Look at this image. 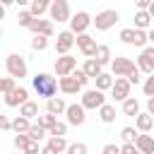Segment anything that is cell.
I'll return each mask as SVG.
<instances>
[{
	"label": "cell",
	"mask_w": 154,
	"mask_h": 154,
	"mask_svg": "<svg viewBox=\"0 0 154 154\" xmlns=\"http://www.w3.org/2000/svg\"><path fill=\"white\" fill-rule=\"evenodd\" d=\"M31 84H34V91H36L41 99H46V101L55 99L58 79H55L53 75H48V72H36V75L31 77Z\"/></svg>",
	"instance_id": "1"
},
{
	"label": "cell",
	"mask_w": 154,
	"mask_h": 154,
	"mask_svg": "<svg viewBox=\"0 0 154 154\" xmlns=\"http://www.w3.org/2000/svg\"><path fill=\"white\" fill-rule=\"evenodd\" d=\"M103 103H106V96H103V91H99V89H87V91L82 94V99H79V106H82L84 111H99Z\"/></svg>",
	"instance_id": "2"
},
{
	"label": "cell",
	"mask_w": 154,
	"mask_h": 154,
	"mask_svg": "<svg viewBox=\"0 0 154 154\" xmlns=\"http://www.w3.org/2000/svg\"><path fill=\"white\" fill-rule=\"evenodd\" d=\"M118 19H120L118 10H101V12L91 19V24L96 26V31H106V29L116 26V22H118Z\"/></svg>",
	"instance_id": "3"
},
{
	"label": "cell",
	"mask_w": 154,
	"mask_h": 154,
	"mask_svg": "<svg viewBox=\"0 0 154 154\" xmlns=\"http://www.w3.org/2000/svg\"><path fill=\"white\" fill-rule=\"evenodd\" d=\"M5 65H7V72H10V77L12 79H22V77H26V60L19 55V53H10L7 55V60H5Z\"/></svg>",
	"instance_id": "4"
},
{
	"label": "cell",
	"mask_w": 154,
	"mask_h": 154,
	"mask_svg": "<svg viewBox=\"0 0 154 154\" xmlns=\"http://www.w3.org/2000/svg\"><path fill=\"white\" fill-rule=\"evenodd\" d=\"M120 41L128 46H137V48H147V31L140 29H120Z\"/></svg>",
	"instance_id": "5"
},
{
	"label": "cell",
	"mask_w": 154,
	"mask_h": 154,
	"mask_svg": "<svg viewBox=\"0 0 154 154\" xmlns=\"http://www.w3.org/2000/svg\"><path fill=\"white\" fill-rule=\"evenodd\" d=\"M132 70H137V65H135L130 58H125V55H118V58L111 60V72H113V77H128Z\"/></svg>",
	"instance_id": "6"
},
{
	"label": "cell",
	"mask_w": 154,
	"mask_h": 154,
	"mask_svg": "<svg viewBox=\"0 0 154 154\" xmlns=\"http://www.w3.org/2000/svg\"><path fill=\"white\" fill-rule=\"evenodd\" d=\"M48 12H51V19H55V22H70V17H72L67 0H53Z\"/></svg>",
	"instance_id": "7"
},
{
	"label": "cell",
	"mask_w": 154,
	"mask_h": 154,
	"mask_svg": "<svg viewBox=\"0 0 154 154\" xmlns=\"http://www.w3.org/2000/svg\"><path fill=\"white\" fill-rule=\"evenodd\" d=\"M89 24H91V17H89V12H84V10H79L77 14H72V17H70V31H72L75 36L87 34Z\"/></svg>",
	"instance_id": "8"
},
{
	"label": "cell",
	"mask_w": 154,
	"mask_h": 154,
	"mask_svg": "<svg viewBox=\"0 0 154 154\" xmlns=\"http://www.w3.org/2000/svg\"><path fill=\"white\" fill-rule=\"evenodd\" d=\"M75 43H77V48L82 51V55L89 60V58H94V53H96V38L94 36H89V34H79V36H75Z\"/></svg>",
	"instance_id": "9"
},
{
	"label": "cell",
	"mask_w": 154,
	"mask_h": 154,
	"mask_svg": "<svg viewBox=\"0 0 154 154\" xmlns=\"http://www.w3.org/2000/svg\"><path fill=\"white\" fill-rule=\"evenodd\" d=\"M75 70H77V58H72L70 53L67 55H60L55 60V75L58 77H70Z\"/></svg>",
	"instance_id": "10"
},
{
	"label": "cell",
	"mask_w": 154,
	"mask_h": 154,
	"mask_svg": "<svg viewBox=\"0 0 154 154\" xmlns=\"http://www.w3.org/2000/svg\"><path fill=\"white\" fill-rule=\"evenodd\" d=\"M137 70L144 75H154V46L142 48V53L137 58Z\"/></svg>",
	"instance_id": "11"
},
{
	"label": "cell",
	"mask_w": 154,
	"mask_h": 154,
	"mask_svg": "<svg viewBox=\"0 0 154 154\" xmlns=\"http://www.w3.org/2000/svg\"><path fill=\"white\" fill-rule=\"evenodd\" d=\"M111 96H113V101H120V103L125 99H130V82L125 77H116L113 87H111Z\"/></svg>",
	"instance_id": "12"
},
{
	"label": "cell",
	"mask_w": 154,
	"mask_h": 154,
	"mask_svg": "<svg viewBox=\"0 0 154 154\" xmlns=\"http://www.w3.org/2000/svg\"><path fill=\"white\" fill-rule=\"evenodd\" d=\"M65 118H67V125H84V120H87V111L79 106V103H67V108H65Z\"/></svg>",
	"instance_id": "13"
},
{
	"label": "cell",
	"mask_w": 154,
	"mask_h": 154,
	"mask_svg": "<svg viewBox=\"0 0 154 154\" xmlns=\"http://www.w3.org/2000/svg\"><path fill=\"white\" fill-rule=\"evenodd\" d=\"M72 46H75V34H72L70 29H67V31H60L58 38H55V53H58V55H67Z\"/></svg>",
	"instance_id": "14"
},
{
	"label": "cell",
	"mask_w": 154,
	"mask_h": 154,
	"mask_svg": "<svg viewBox=\"0 0 154 154\" xmlns=\"http://www.w3.org/2000/svg\"><path fill=\"white\" fill-rule=\"evenodd\" d=\"M29 31L34 34V36H46V38H51L53 36V22L51 19H34L31 24H29Z\"/></svg>",
	"instance_id": "15"
},
{
	"label": "cell",
	"mask_w": 154,
	"mask_h": 154,
	"mask_svg": "<svg viewBox=\"0 0 154 154\" xmlns=\"http://www.w3.org/2000/svg\"><path fill=\"white\" fill-rule=\"evenodd\" d=\"M26 101H29V91H26L24 87H14L10 94H5V106H10V108L22 106V103H26Z\"/></svg>",
	"instance_id": "16"
},
{
	"label": "cell",
	"mask_w": 154,
	"mask_h": 154,
	"mask_svg": "<svg viewBox=\"0 0 154 154\" xmlns=\"http://www.w3.org/2000/svg\"><path fill=\"white\" fill-rule=\"evenodd\" d=\"M135 149L140 152V154H154V137L152 135H137V140H135Z\"/></svg>",
	"instance_id": "17"
},
{
	"label": "cell",
	"mask_w": 154,
	"mask_h": 154,
	"mask_svg": "<svg viewBox=\"0 0 154 154\" xmlns=\"http://www.w3.org/2000/svg\"><path fill=\"white\" fill-rule=\"evenodd\" d=\"M135 128L147 135V132L154 128V118H152L149 113H142V111H140V116H135Z\"/></svg>",
	"instance_id": "18"
},
{
	"label": "cell",
	"mask_w": 154,
	"mask_h": 154,
	"mask_svg": "<svg viewBox=\"0 0 154 154\" xmlns=\"http://www.w3.org/2000/svg\"><path fill=\"white\" fill-rule=\"evenodd\" d=\"M82 72H84L89 79H96V77L103 72V67H101V65H99L94 58H89V60H84V65H82Z\"/></svg>",
	"instance_id": "19"
},
{
	"label": "cell",
	"mask_w": 154,
	"mask_h": 154,
	"mask_svg": "<svg viewBox=\"0 0 154 154\" xmlns=\"http://www.w3.org/2000/svg\"><path fill=\"white\" fill-rule=\"evenodd\" d=\"M58 89H60L63 94H77V91H82V87H79L72 77H60V79H58Z\"/></svg>",
	"instance_id": "20"
},
{
	"label": "cell",
	"mask_w": 154,
	"mask_h": 154,
	"mask_svg": "<svg viewBox=\"0 0 154 154\" xmlns=\"http://www.w3.org/2000/svg\"><path fill=\"white\" fill-rule=\"evenodd\" d=\"M65 108H67V103L58 96V99H51V101H46V113H51V116H63L65 113Z\"/></svg>",
	"instance_id": "21"
},
{
	"label": "cell",
	"mask_w": 154,
	"mask_h": 154,
	"mask_svg": "<svg viewBox=\"0 0 154 154\" xmlns=\"http://www.w3.org/2000/svg\"><path fill=\"white\" fill-rule=\"evenodd\" d=\"M48 7H51L48 0H31V2H29V14H31L34 19H41V14H43Z\"/></svg>",
	"instance_id": "22"
},
{
	"label": "cell",
	"mask_w": 154,
	"mask_h": 154,
	"mask_svg": "<svg viewBox=\"0 0 154 154\" xmlns=\"http://www.w3.org/2000/svg\"><path fill=\"white\" fill-rule=\"evenodd\" d=\"M94 60L103 67V65H111V60H113V55H111V48L108 46H96V53H94Z\"/></svg>",
	"instance_id": "23"
},
{
	"label": "cell",
	"mask_w": 154,
	"mask_h": 154,
	"mask_svg": "<svg viewBox=\"0 0 154 154\" xmlns=\"http://www.w3.org/2000/svg\"><path fill=\"white\" fill-rule=\"evenodd\" d=\"M19 116L26 118V120L38 118V103H36V101H26V103H22V106H19Z\"/></svg>",
	"instance_id": "24"
},
{
	"label": "cell",
	"mask_w": 154,
	"mask_h": 154,
	"mask_svg": "<svg viewBox=\"0 0 154 154\" xmlns=\"http://www.w3.org/2000/svg\"><path fill=\"white\" fill-rule=\"evenodd\" d=\"M123 116H140V101L135 99V96H130V99H125L123 101Z\"/></svg>",
	"instance_id": "25"
},
{
	"label": "cell",
	"mask_w": 154,
	"mask_h": 154,
	"mask_svg": "<svg viewBox=\"0 0 154 154\" xmlns=\"http://www.w3.org/2000/svg\"><path fill=\"white\" fill-rule=\"evenodd\" d=\"M99 118H101V123H113L116 120V106L113 103H103L101 108H99Z\"/></svg>",
	"instance_id": "26"
},
{
	"label": "cell",
	"mask_w": 154,
	"mask_h": 154,
	"mask_svg": "<svg viewBox=\"0 0 154 154\" xmlns=\"http://www.w3.org/2000/svg\"><path fill=\"white\" fill-rule=\"evenodd\" d=\"M29 128H31V120H26V118H22V116H17V118L12 120V132H17V135H26Z\"/></svg>",
	"instance_id": "27"
},
{
	"label": "cell",
	"mask_w": 154,
	"mask_h": 154,
	"mask_svg": "<svg viewBox=\"0 0 154 154\" xmlns=\"http://www.w3.org/2000/svg\"><path fill=\"white\" fill-rule=\"evenodd\" d=\"M149 22H152V17H149L147 12H135V29L149 31Z\"/></svg>",
	"instance_id": "28"
},
{
	"label": "cell",
	"mask_w": 154,
	"mask_h": 154,
	"mask_svg": "<svg viewBox=\"0 0 154 154\" xmlns=\"http://www.w3.org/2000/svg\"><path fill=\"white\" fill-rule=\"evenodd\" d=\"M94 82H96V89H99V91H106V89H111V87H113V75L101 72V75H99Z\"/></svg>",
	"instance_id": "29"
},
{
	"label": "cell",
	"mask_w": 154,
	"mask_h": 154,
	"mask_svg": "<svg viewBox=\"0 0 154 154\" xmlns=\"http://www.w3.org/2000/svg\"><path fill=\"white\" fill-rule=\"evenodd\" d=\"M55 123H58V118H55V116H51V113H38V118H36V125H38V128H43V130H51Z\"/></svg>",
	"instance_id": "30"
},
{
	"label": "cell",
	"mask_w": 154,
	"mask_h": 154,
	"mask_svg": "<svg viewBox=\"0 0 154 154\" xmlns=\"http://www.w3.org/2000/svg\"><path fill=\"white\" fill-rule=\"evenodd\" d=\"M55 154H63L65 149H67V140L65 137H48V142H46Z\"/></svg>",
	"instance_id": "31"
},
{
	"label": "cell",
	"mask_w": 154,
	"mask_h": 154,
	"mask_svg": "<svg viewBox=\"0 0 154 154\" xmlns=\"http://www.w3.org/2000/svg\"><path fill=\"white\" fill-rule=\"evenodd\" d=\"M26 137H29L31 142H41V140L46 137V130H43V128H38L36 123H31V128H29V132H26Z\"/></svg>",
	"instance_id": "32"
},
{
	"label": "cell",
	"mask_w": 154,
	"mask_h": 154,
	"mask_svg": "<svg viewBox=\"0 0 154 154\" xmlns=\"http://www.w3.org/2000/svg\"><path fill=\"white\" fill-rule=\"evenodd\" d=\"M120 137H123L125 144H135V140H137V130H135V128H123V130H120Z\"/></svg>",
	"instance_id": "33"
},
{
	"label": "cell",
	"mask_w": 154,
	"mask_h": 154,
	"mask_svg": "<svg viewBox=\"0 0 154 154\" xmlns=\"http://www.w3.org/2000/svg\"><path fill=\"white\" fill-rule=\"evenodd\" d=\"M65 132H67V123H60V120L48 130V135H51V137H65Z\"/></svg>",
	"instance_id": "34"
},
{
	"label": "cell",
	"mask_w": 154,
	"mask_h": 154,
	"mask_svg": "<svg viewBox=\"0 0 154 154\" xmlns=\"http://www.w3.org/2000/svg\"><path fill=\"white\" fill-rule=\"evenodd\" d=\"M14 87H17V84H14V79H12V77H0V94H2V96H5V94H10Z\"/></svg>",
	"instance_id": "35"
},
{
	"label": "cell",
	"mask_w": 154,
	"mask_h": 154,
	"mask_svg": "<svg viewBox=\"0 0 154 154\" xmlns=\"http://www.w3.org/2000/svg\"><path fill=\"white\" fill-rule=\"evenodd\" d=\"M65 154H87V144L84 142H72V144H67Z\"/></svg>",
	"instance_id": "36"
},
{
	"label": "cell",
	"mask_w": 154,
	"mask_h": 154,
	"mask_svg": "<svg viewBox=\"0 0 154 154\" xmlns=\"http://www.w3.org/2000/svg\"><path fill=\"white\" fill-rule=\"evenodd\" d=\"M142 91H144V96H154V75H147V79L142 82Z\"/></svg>",
	"instance_id": "37"
},
{
	"label": "cell",
	"mask_w": 154,
	"mask_h": 154,
	"mask_svg": "<svg viewBox=\"0 0 154 154\" xmlns=\"http://www.w3.org/2000/svg\"><path fill=\"white\" fill-rule=\"evenodd\" d=\"M31 48L34 51H46L48 48V38L46 36H34L31 38Z\"/></svg>",
	"instance_id": "38"
},
{
	"label": "cell",
	"mask_w": 154,
	"mask_h": 154,
	"mask_svg": "<svg viewBox=\"0 0 154 154\" xmlns=\"http://www.w3.org/2000/svg\"><path fill=\"white\" fill-rule=\"evenodd\" d=\"M17 22H19V26H26V29H29V24L34 22V17L29 14V10H22V12L17 14Z\"/></svg>",
	"instance_id": "39"
},
{
	"label": "cell",
	"mask_w": 154,
	"mask_h": 154,
	"mask_svg": "<svg viewBox=\"0 0 154 154\" xmlns=\"http://www.w3.org/2000/svg\"><path fill=\"white\" fill-rule=\"evenodd\" d=\"M70 77H72V79H75V82H77V84H79V87H84V84H87V82H89V77H87V75H84V72H82V70H75V72H72V75H70Z\"/></svg>",
	"instance_id": "40"
},
{
	"label": "cell",
	"mask_w": 154,
	"mask_h": 154,
	"mask_svg": "<svg viewBox=\"0 0 154 154\" xmlns=\"http://www.w3.org/2000/svg\"><path fill=\"white\" fill-rule=\"evenodd\" d=\"M12 142H14V147H17L19 152H22V149H24V147H26V144H29L31 140H29L26 135H14V140H12Z\"/></svg>",
	"instance_id": "41"
},
{
	"label": "cell",
	"mask_w": 154,
	"mask_h": 154,
	"mask_svg": "<svg viewBox=\"0 0 154 154\" xmlns=\"http://www.w3.org/2000/svg\"><path fill=\"white\" fill-rule=\"evenodd\" d=\"M22 154H41V149H38V142H29V144L22 149Z\"/></svg>",
	"instance_id": "42"
},
{
	"label": "cell",
	"mask_w": 154,
	"mask_h": 154,
	"mask_svg": "<svg viewBox=\"0 0 154 154\" xmlns=\"http://www.w3.org/2000/svg\"><path fill=\"white\" fill-rule=\"evenodd\" d=\"M125 79L130 82V87H132V84H140V82H142V77H140V70H132V72H130Z\"/></svg>",
	"instance_id": "43"
},
{
	"label": "cell",
	"mask_w": 154,
	"mask_h": 154,
	"mask_svg": "<svg viewBox=\"0 0 154 154\" xmlns=\"http://www.w3.org/2000/svg\"><path fill=\"white\" fill-rule=\"evenodd\" d=\"M0 130H12V120L5 113H0Z\"/></svg>",
	"instance_id": "44"
},
{
	"label": "cell",
	"mask_w": 154,
	"mask_h": 154,
	"mask_svg": "<svg viewBox=\"0 0 154 154\" xmlns=\"http://www.w3.org/2000/svg\"><path fill=\"white\" fill-rule=\"evenodd\" d=\"M101 154H120V147H118V144H113V142H111V144H106V147H103V149H101Z\"/></svg>",
	"instance_id": "45"
},
{
	"label": "cell",
	"mask_w": 154,
	"mask_h": 154,
	"mask_svg": "<svg viewBox=\"0 0 154 154\" xmlns=\"http://www.w3.org/2000/svg\"><path fill=\"white\" fill-rule=\"evenodd\" d=\"M120 154H140V152L135 149V144H123L120 147Z\"/></svg>",
	"instance_id": "46"
},
{
	"label": "cell",
	"mask_w": 154,
	"mask_h": 154,
	"mask_svg": "<svg viewBox=\"0 0 154 154\" xmlns=\"http://www.w3.org/2000/svg\"><path fill=\"white\" fill-rule=\"evenodd\" d=\"M147 113L154 118V96H152V99H147Z\"/></svg>",
	"instance_id": "47"
},
{
	"label": "cell",
	"mask_w": 154,
	"mask_h": 154,
	"mask_svg": "<svg viewBox=\"0 0 154 154\" xmlns=\"http://www.w3.org/2000/svg\"><path fill=\"white\" fill-rule=\"evenodd\" d=\"M41 154H55V152H53L48 144H43V147H41Z\"/></svg>",
	"instance_id": "48"
},
{
	"label": "cell",
	"mask_w": 154,
	"mask_h": 154,
	"mask_svg": "<svg viewBox=\"0 0 154 154\" xmlns=\"http://www.w3.org/2000/svg\"><path fill=\"white\" fill-rule=\"evenodd\" d=\"M147 14H149V17H152V19H154V0H152V2H149V7H147Z\"/></svg>",
	"instance_id": "49"
},
{
	"label": "cell",
	"mask_w": 154,
	"mask_h": 154,
	"mask_svg": "<svg viewBox=\"0 0 154 154\" xmlns=\"http://www.w3.org/2000/svg\"><path fill=\"white\" fill-rule=\"evenodd\" d=\"M147 41H152V43H154V29H149V31H147Z\"/></svg>",
	"instance_id": "50"
},
{
	"label": "cell",
	"mask_w": 154,
	"mask_h": 154,
	"mask_svg": "<svg viewBox=\"0 0 154 154\" xmlns=\"http://www.w3.org/2000/svg\"><path fill=\"white\" fill-rule=\"evenodd\" d=\"M2 17H5V7L0 5V19H2Z\"/></svg>",
	"instance_id": "51"
},
{
	"label": "cell",
	"mask_w": 154,
	"mask_h": 154,
	"mask_svg": "<svg viewBox=\"0 0 154 154\" xmlns=\"http://www.w3.org/2000/svg\"><path fill=\"white\" fill-rule=\"evenodd\" d=\"M0 38H2V29H0Z\"/></svg>",
	"instance_id": "52"
}]
</instances>
